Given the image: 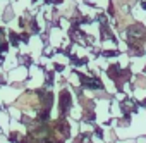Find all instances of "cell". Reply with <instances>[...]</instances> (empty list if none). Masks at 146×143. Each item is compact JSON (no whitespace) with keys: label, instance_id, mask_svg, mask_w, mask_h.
<instances>
[{"label":"cell","instance_id":"1","mask_svg":"<svg viewBox=\"0 0 146 143\" xmlns=\"http://www.w3.org/2000/svg\"><path fill=\"white\" fill-rule=\"evenodd\" d=\"M17 105H19L21 109H29V107H35V105H38V100H36V97H35V95H31V93H26V95H23V97L19 98Z\"/></svg>","mask_w":146,"mask_h":143},{"label":"cell","instance_id":"2","mask_svg":"<svg viewBox=\"0 0 146 143\" xmlns=\"http://www.w3.org/2000/svg\"><path fill=\"white\" fill-rule=\"evenodd\" d=\"M131 23V17L129 16H124V17H119V28H124Z\"/></svg>","mask_w":146,"mask_h":143},{"label":"cell","instance_id":"3","mask_svg":"<svg viewBox=\"0 0 146 143\" xmlns=\"http://www.w3.org/2000/svg\"><path fill=\"white\" fill-rule=\"evenodd\" d=\"M136 85H137V86H141V88H144V86H146V80H144V76H137Z\"/></svg>","mask_w":146,"mask_h":143},{"label":"cell","instance_id":"4","mask_svg":"<svg viewBox=\"0 0 146 143\" xmlns=\"http://www.w3.org/2000/svg\"><path fill=\"white\" fill-rule=\"evenodd\" d=\"M132 2H136V0H115L117 5H119V4H132Z\"/></svg>","mask_w":146,"mask_h":143}]
</instances>
